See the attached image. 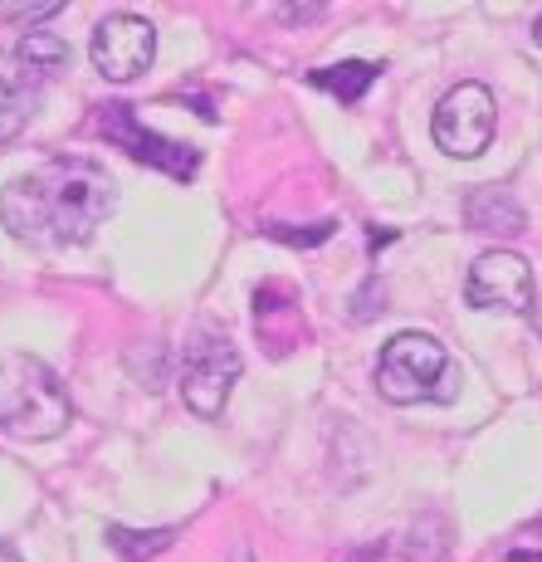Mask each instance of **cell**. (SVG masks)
Instances as JSON below:
<instances>
[{"label":"cell","instance_id":"cell-19","mask_svg":"<svg viewBox=\"0 0 542 562\" xmlns=\"http://www.w3.org/2000/svg\"><path fill=\"white\" fill-rule=\"evenodd\" d=\"M230 562H255V548H245V543H240V548H235V558H230Z\"/></svg>","mask_w":542,"mask_h":562},{"label":"cell","instance_id":"cell-20","mask_svg":"<svg viewBox=\"0 0 542 562\" xmlns=\"http://www.w3.org/2000/svg\"><path fill=\"white\" fill-rule=\"evenodd\" d=\"M513 562H542V553H513Z\"/></svg>","mask_w":542,"mask_h":562},{"label":"cell","instance_id":"cell-1","mask_svg":"<svg viewBox=\"0 0 542 562\" xmlns=\"http://www.w3.org/2000/svg\"><path fill=\"white\" fill-rule=\"evenodd\" d=\"M113 205L117 191L99 161L54 157L30 177L10 181L5 196H0V221L15 240L39 245V250H64V245L89 240L113 215Z\"/></svg>","mask_w":542,"mask_h":562},{"label":"cell","instance_id":"cell-17","mask_svg":"<svg viewBox=\"0 0 542 562\" xmlns=\"http://www.w3.org/2000/svg\"><path fill=\"white\" fill-rule=\"evenodd\" d=\"M323 15H328L323 5H279V20H289V25H294V20H298V25H303V20H323Z\"/></svg>","mask_w":542,"mask_h":562},{"label":"cell","instance_id":"cell-5","mask_svg":"<svg viewBox=\"0 0 542 562\" xmlns=\"http://www.w3.org/2000/svg\"><path fill=\"white\" fill-rule=\"evenodd\" d=\"M245 362L240 352L230 348L215 333H201L187 352H181V402L196 411L201 420H215L230 402V386L240 382Z\"/></svg>","mask_w":542,"mask_h":562},{"label":"cell","instance_id":"cell-9","mask_svg":"<svg viewBox=\"0 0 542 562\" xmlns=\"http://www.w3.org/2000/svg\"><path fill=\"white\" fill-rule=\"evenodd\" d=\"M45 79L49 74H39L35 64H25L15 49L0 54V137H15L20 127L35 117Z\"/></svg>","mask_w":542,"mask_h":562},{"label":"cell","instance_id":"cell-18","mask_svg":"<svg viewBox=\"0 0 542 562\" xmlns=\"http://www.w3.org/2000/svg\"><path fill=\"white\" fill-rule=\"evenodd\" d=\"M528 318H533V333L542 338V294H538V304H533V313H528Z\"/></svg>","mask_w":542,"mask_h":562},{"label":"cell","instance_id":"cell-11","mask_svg":"<svg viewBox=\"0 0 542 562\" xmlns=\"http://www.w3.org/2000/svg\"><path fill=\"white\" fill-rule=\"evenodd\" d=\"M464 225H470L474 235H498V240H513V235L528 231V211L508 196V191L474 187L470 196H464Z\"/></svg>","mask_w":542,"mask_h":562},{"label":"cell","instance_id":"cell-2","mask_svg":"<svg viewBox=\"0 0 542 562\" xmlns=\"http://www.w3.org/2000/svg\"><path fill=\"white\" fill-rule=\"evenodd\" d=\"M376 392L392 406L454 402V367L440 338L430 333H396L376 358Z\"/></svg>","mask_w":542,"mask_h":562},{"label":"cell","instance_id":"cell-15","mask_svg":"<svg viewBox=\"0 0 542 562\" xmlns=\"http://www.w3.org/2000/svg\"><path fill=\"white\" fill-rule=\"evenodd\" d=\"M269 240H284V245H323L332 235V221L323 225H308V231H289V225H264Z\"/></svg>","mask_w":542,"mask_h":562},{"label":"cell","instance_id":"cell-3","mask_svg":"<svg viewBox=\"0 0 542 562\" xmlns=\"http://www.w3.org/2000/svg\"><path fill=\"white\" fill-rule=\"evenodd\" d=\"M10 372H15V382H10L5 402H0V430H5V436H20V440L59 436V430L74 420V406H69V396H64L59 376L35 358H15Z\"/></svg>","mask_w":542,"mask_h":562},{"label":"cell","instance_id":"cell-13","mask_svg":"<svg viewBox=\"0 0 542 562\" xmlns=\"http://www.w3.org/2000/svg\"><path fill=\"white\" fill-rule=\"evenodd\" d=\"M108 543H113V553L123 562H147V558L167 553V548L177 543V528H147V533H137V528L108 524Z\"/></svg>","mask_w":542,"mask_h":562},{"label":"cell","instance_id":"cell-21","mask_svg":"<svg viewBox=\"0 0 542 562\" xmlns=\"http://www.w3.org/2000/svg\"><path fill=\"white\" fill-rule=\"evenodd\" d=\"M533 40H538V45H542V20H538V25H533Z\"/></svg>","mask_w":542,"mask_h":562},{"label":"cell","instance_id":"cell-14","mask_svg":"<svg viewBox=\"0 0 542 562\" xmlns=\"http://www.w3.org/2000/svg\"><path fill=\"white\" fill-rule=\"evenodd\" d=\"M15 54L25 64H35L39 74H54V69H64V64H69V45H64L59 35H49V30H25V35H20V45H15Z\"/></svg>","mask_w":542,"mask_h":562},{"label":"cell","instance_id":"cell-7","mask_svg":"<svg viewBox=\"0 0 542 562\" xmlns=\"http://www.w3.org/2000/svg\"><path fill=\"white\" fill-rule=\"evenodd\" d=\"M464 299H470L474 308H489V313H533V304H538L533 265L513 250H484L470 265Z\"/></svg>","mask_w":542,"mask_h":562},{"label":"cell","instance_id":"cell-6","mask_svg":"<svg viewBox=\"0 0 542 562\" xmlns=\"http://www.w3.org/2000/svg\"><path fill=\"white\" fill-rule=\"evenodd\" d=\"M99 133H103V143L123 147L127 157L147 161V167L167 171V177H177V181H191V177H196V167H201V153H196V147L171 143V137H161V133H151V127H143V123H137V113H133L127 103L99 108Z\"/></svg>","mask_w":542,"mask_h":562},{"label":"cell","instance_id":"cell-16","mask_svg":"<svg viewBox=\"0 0 542 562\" xmlns=\"http://www.w3.org/2000/svg\"><path fill=\"white\" fill-rule=\"evenodd\" d=\"M59 0H45V5H0V20H20V25H35V20L59 15Z\"/></svg>","mask_w":542,"mask_h":562},{"label":"cell","instance_id":"cell-4","mask_svg":"<svg viewBox=\"0 0 542 562\" xmlns=\"http://www.w3.org/2000/svg\"><path fill=\"white\" fill-rule=\"evenodd\" d=\"M494 127H498V108L484 83H454L436 103V117H430V137L450 157H479L494 143Z\"/></svg>","mask_w":542,"mask_h":562},{"label":"cell","instance_id":"cell-8","mask_svg":"<svg viewBox=\"0 0 542 562\" xmlns=\"http://www.w3.org/2000/svg\"><path fill=\"white\" fill-rule=\"evenodd\" d=\"M89 54L103 79L127 83V79H137V74H147L151 59H157V30H151V20L117 10V15H108L103 25L93 30Z\"/></svg>","mask_w":542,"mask_h":562},{"label":"cell","instance_id":"cell-12","mask_svg":"<svg viewBox=\"0 0 542 562\" xmlns=\"http://www.w3.org/2000/svg\"><path fill=\"white\" fill-rule=\"evenodd\" d=\"M376 74H382V69H376V64H366V59H342V64H328V69H313L308 83L328 89L338 103H357L376 83Z\"/></svg>","mask_w":542,"mask_h":562},{"label":"cell","instance_id":"cell-10","mask_svg":"<svg viewBox=\"0 0 542 562\" xmlns=\"http://www.w3.org/2000/svg\"><path fill=\"white\" fill-rule=\"evenodd\" d=\"M255 333L274 358H284L289 348H298V338H308L303 328V313H298V299L289 294L284 284H264L255 294Z\"/></svg>","mask_w":542,"mask_h":562}]
</instances>
